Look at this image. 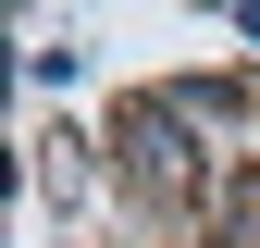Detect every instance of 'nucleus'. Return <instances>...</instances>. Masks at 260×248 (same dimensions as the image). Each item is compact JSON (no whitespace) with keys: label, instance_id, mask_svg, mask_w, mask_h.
<instances>
[{"label":"nucleus","instance_id":"nucleus-1","mask_svg":"<svg viewBox=\"0 0 260 248\" xmlns=\"http://www.w3.org/2000/svg\"><path fill=\"white\" fill-rule=\"evenodd\" d=\"M211 236H223V248H260V162L211 186Z\"/></svg>","mask_w":260,"mask_h":248}]
</instances>
